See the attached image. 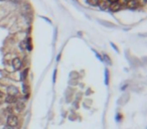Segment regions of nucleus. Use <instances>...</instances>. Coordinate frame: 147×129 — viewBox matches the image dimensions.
Wrapping results in <instances>:
<instances>
[{
	"mask_svg": "<svg viewBox=\"0 0 147 129\" xmlns=\"http://www.w3.org/2000/svg\"><path fill=\"white\" fill-rule=\"evenodd\" d=\"M6 123H7V126L14 128V127L17 126V124H18V117L15 116V115H13V114H10L9 116L7 117Z\"/></svg>",
	"mask_w": 147,
	"mask_h": 129,
	"instance_id": "f257e3e1",
	"label": "nucleus"
},
{
	"mask_svg": "<svg viewBox=\"0 0 147 129\" xmlns=\"http://www.w3.org/2000/svg\"><path fill=\"white\" fill-rule=\"evenodd\" d=\"M12 67H13V69H14L15 71L20 70L21 67H22V62H21V60H20L19 58H14V59L12 60Z\"/></svg>",
	"mask_w": 147,
	"mask_h": 129,
	"instance_id": "f03ea898",
	"label": "nucleus"
},
{
	"mask_svg": "<svg viewBox=\"0 0 147 129\" xmlns=\"http://www.w3.org/2000/svg\"><path fill=\"white\" fill-rule=\"evenodd\" d=\"M5 102H6L7 104H14V103L17 102V98H16V96L7 95V96L5 97Z\"/></svg>",
	"mask_w": 147,
	"mask_h": 129,
	"instance_id": "7ed1b4c3",
	"label": "nucleus"
},
{
	"mask_svg": "<svg viewBox=\"0 0 147 129\" xmlns=\"http://www.w3.org/2000/svg\"><path fill=\"white\" fill-rule=\"evenodd\" d=\"M7 92H8V95H11V96H15L18 94V89L14 86H9L7 88Z\"/></svg>",
	"mask_w": 147,
	"mask_h": 129,
	"instance_id": "20e7f679",
	"label": "nucleus"
},
{
	"mask_svg": "<svg viewBox=\"0 0 147 129\" xmlns=\"http://www.w3.org/2000/svg\"><path fill=\"white\" fill-rule=\"evenodd\" d=\"M127 6L129 8H131V9H134V8H137L139 6V3H138L137 0H128Z\"/></svg>",
	"mask_w": 147,
	"mask_h": 129,
	"instance_id": "39448f33",
	"label": "nucleus"
},
{
	"mask_svg": "<svg viewBox=\"0 0 147 129\" xmlns=\"http://www.w3.org/2000/svg\"><path fill=\"white\" fill-rule=\"evenodd\" d=\"M109 8L112 12H116V11H118L120 10L121 8V5H120L119 2H116V3H111V5L109 6Z\"/></svg>",
	"mask_w": 147,
	"mask_h": 129,
	"instance_id": "423d86ee",
	"label": "nucleus"
},
{
	"mask_svg": "<svg viewBox=\"0 0 147 129\" xmlns=\"http://www.w3.org/2000/svg\"><path fill=\"white\" fill-rule=\"evenodd\" d=\"M99 3H100V7H101L102 9H106V8L109 7L108 1H99Z\"/></svg>",
	"mask_w": 147,
	"mask_h": 129,
	"instance_id": "0eeeda50",
	"label": "nucleus"
},
{
	"mask_svg": "<svg viewBox=\"0 0 147 129\" xmlns=\"http://www.w3.org/2000/svg\"><path fill=\"white\" fill-rule=\"evenodd\" d=\"M16 109H17V111H18V112H20V111L23 110V109H24V103H22V102H19V103H17V105H16Z\"/></svg>",
	"mask_w": 147,
	"mask_h": 129,
	"instance_id": "6e6552de",
	"label": "nucleus"
},
{
	"mask_svg": "<svg viewBox=\"0 0 147 129\" xmlns=\"http://www.w3.org/2000/svg\"><path fill=\"white\" fill-rule=\"evenodd\" d=\"M88 1V3L90 4V5H92V6H97V5H99V1L100 0H87Z\"/></svg>",
	"mask_w": 147,
	"mask_h": 129,
	"instance_id": "1a4fd4ad",
	"label": "nucleus"
},
{
	"mask_svg": "<svg viewBox=\"0 0 147 129\" xmlns=\"http://www.w3.org/2000/svg\"><path fill=\"white\" fill-rule=\"evenodd\" d=\"M12 3H15V4H19V3H21L23 0H10Z\"/></svg>",
	"mask_w": 147,
	"mask_h": 129,
	"instance_id": "9d476101",
	"label": "nucleus"
},
{
	"mask_svg": "<svg viewBox=\"0 0 147 129\" xmlns=\"http://www.w3.org/2000/svg\"><path fill=\"white\" fill-rule=\"evenodd\" d=\"M26 73H27V70H25L24 72H23V74H22V80L25 78V76H26Z\"/></svg>",
	"mask_w": 147,
	"mask_h": 129,
	"instance_id": "9b49d317",
	"label": "nucleus"
},
{
	"mask_svg": "<svg viewBox=\"0 0 147 129\" xmlns=\"http://www.w3.org/2000/svg\"><path fill=\"white\" fill-rule=\"evenodd\" d=\"M119 0H108V2H110V3H116V2H118Z\"/></svg>",
	"mask_w": 147,
	"mask_h": 129,
	"instance_id": "f8f14e48",
	"label": "nucleus"
},
{
	"mask_svg": "<svg viewBox=\"0 0 147 129\" xmlns=\"http://www.w3.org/2000/svg\"><path fill=\"white\" fill-rule=\"evenodd\" d=\"M2 98H3V93H2V92H1V91H0V100H1Z\"/></svg>",
	"mask_w": 147,
	"mask_h": 129,
	"instance_id": "ddd939ff",
	"label": "nucleus"
},
{
	"mask_svg": "<svg viewBox=\"0 0 147 129\" xmlns=\"http://www.w3.org/2000/svg\"><path fill=\"white\" fill-rule=\"evenodd\" d=\"M3 129H13V128H12V127H9V126H7V125H6V126H5Z\"/></svg>",
	"mask_w": 147,
	"mask_h": 129,
	"instance_id": "4468645a",
	"label": "nucleus"
},
{
	"mask_svg": "<svg viewBox=\"0 0 147 129\" xmlns=\"http://www.w3.org/2000/svg\"><path fill=\"white\" fill-rule=\"evenodd\" d=\"M3 1H6V0H0V2H3Z\"/></svg>",
	"mask_w": 147,
	"mask_h": 129,
	"instance_id": "2eb2a0df",
	"label": "nucleus"
}]
</instances>
